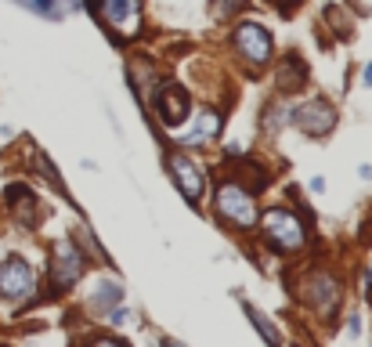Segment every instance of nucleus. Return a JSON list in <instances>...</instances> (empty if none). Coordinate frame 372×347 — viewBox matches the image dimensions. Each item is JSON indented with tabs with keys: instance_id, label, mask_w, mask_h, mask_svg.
I'll list each match as a JSON object with an SVG mask.
<instances>
[{
	"instance_id": "10",
	"label": "nucleus",
	"mask_w": 372,
	"mask_h": 347,
	"mask_svg": "<svg viewBox=\"0 0 372 347\" xmlns=\"http://www.w3.org/2000/svg\"><path fill=\"white\" fill-rule=\"evenodd\" d=\"M307 297H311V304L318 307V311H329L336 300H340V282L332 278V275H315L311 282H307Z\"/></svg>"
},
{
	"instance_id": "9",
	"label": "nucleus",
	"mask_w": 372,
	"mask_h": 347,
	"mask_svg": "<svg viewBox=\"0 0 372 347\" xmlns=\"http://www.w3.org/2000/svg\"><path fill=\"white\" fill-rule=\"evenodd\" d=\"M156 109H160V116L167 123H181L184 116H188V94H184L181 87H174V83H167L160 90V98H156Z\"/></svg>"
},
{
	"instance_id": "3",
	"label": "nucleus",
	"mask_w": 372,
	"mask_h": 347,
	"mask_svg": "<svg viewBox=\"0 0 372 347\" xmlns=\"http://www.w3.org/2000/svg\"><path fill=\"white\" fill-rule=\"evenodd\" d=\"M33 290H37V275H33V268H29L18 254L0 264V300L25 304L29 297H33Z\"/></svg>"
},
{
	"instance_id": "14",
	"label": "nucleus",
	"mask_w": 372,
	"mask_h": 347,
	"mask_svg": "<svg viewBox=\"0 0 372 347\" xmlns=\"http://www.w3.org/2000/svg\"><path fill=\"white\" fill-rule=\"evenodd\" d=\"M242 4H246V0H213V15L228 18V15H235V11H239Z\"/></svg>"
},
{
	"instance_id": "1",
	"label": "nucleus",
	"mask_w": 372,
	"mask_h": 347,
	"mask_svg": "<svg viewBox=\"0 0 372 347\" xmlns=\"http://www.w3.org/2000/svg\"><path fill=\"white\" fill-rule=\"evenodd\" d=\"M213 210L221 220H228V225L235 228H253L257 225V203H253V192L239 181H221L213 192Z\"/></svg>"
},
{
	"instance_id": "5",
	"label": "nucleus",
	"mask_w": 372,
	"mask_h": 347,
	"mask_svg": "<svg viewBox=\"0 0 372 347\" xmlns=\"http://www.w3.org/2000/svg\"><path fill=\"white\" fill-rule=\"evenodd\" d=\"M293 123H296L304 134L325 138V134L336 127V109H332L325 98H311V102H304V105L293 109Z\"/></svg>"
},
{
	"instance_id": "13",
	"label": "nucleus",
	"mask_w": 372,
	"mask_h": 347,
	"mask_svg": "<svg viewBox=\"0 0 372 347\" xmlns=\"http://www.w3.org/2000/svg\"><path fill=\"white\" fill-rule=\"evenodd\" d=\"M246 314H250V319H253V326L264 333V340H268V343H278V340H282V336H278V329H275V326L264 319V314H260L257 307H250V304H246Z\"/></svg>"
},
{
	"instance_id": "4",
	"label": "nucleus",
	"mask_w": 372,
	"mask_h": 347,
	"mask_svg": "<svg viewBox=\"0 0 372 347\" xmlns=\"http://www.w3.org/2000/svg\"><path fill=\"white\" fill-rule=\"evenodd\" d=\"M235 51L250 61L253 69H264L271 61V37L260 22H242L235 29Z\"/></svg>"
},
{
	"instance_id": "6",
	"label": "nucleus",
	"mask_w": 372,
	"mask_h": 347,
	"mask_svg": "<svg viewBox=\"0 0 372 347\" xmlns=\"http://www.w3.org/2000/svg\"><path fill=\"white\" fill-rule=\"evenodd\" d=\"M170 174L181 188V196L188 199V203H199L203 199V188H206V177H203V167L192 163V155H184V152H174L170 155Z\"/></svg>"
},
{
	"instance_id": "2",
	"label": "nucleus",
	"mask_w": 372,
	"mask_h": 347,
	"mask_svg": "<svg viewBox=\"0 0 372 347\" xmlns=\"http://www.w3.org/2000/svg\"><path fill=\"white\" fill-rule=\"evenodd\" d=\"M260 232H264L268 246L278 249V254H296V249H304V242H307L304 220L286 206H271L264 213V220H260Z\"/></svg>"
},
{
	"instance_id": "16",
	"label": "nucleus",
	"mask_w": 372,
	"mask_h": 347,
	"mask_svg": "<svg viewBox=\"0 0 372 347\" xmlns=\"http://www.w3.org/2000/svg\"><path fill=\"white\" fill-rule=\"evenodd\" d=\"M365 83L372 87V66H365Z\"/></svg>"
},
{
	"instance_id": "8",
	"label": "nucleus",
	"mask_w": 372,
	"mask_h": 347,
	"mask_svg": "<svg viewBox=\"0 0 372 347\" xmlns=\"http://www.w3.org/2000/svg\"><path fill=\"white\" fill-rule=\"evenodd\" d=\"M51 271H54V282H58V286H73V282L83 275V257H80V249H76L73 239H61V242L54 246V264H51Z\"/></svg>"
},
{
	"instance_id": "15",
	"label": "nucleus",
	"mask_w": 372,
	"mask_h": 347,
	"mask_svg": "<svg viewBox=\"0 0 372 347\" xmlns=\"http://www.w3.org/2000/svg\"><path fill=\"white\" fill-rule=\"evenodd\" d=\"M105 322H109V326H127V322H131V311L116 304V307L109 311V319H105Z\"/></svg>"
},
{
	"instance_id": "11",
	"label": "nucleus",
	"mask_w": 372,
	"mask_h": 347,
	"mask_svg": "<svg viewBox=\"0 0 372 347\" xmlns=\"http://www.w3.org/2000/svg\"><path fill=\"white\" fill-rule=\"evenodd\" d=\"M217 131H221V116L217 112H199V123H196V131L192 134H184V145H203L206 138H213Z\"/></svg>"
},
{
	"instance_id": "12",
	"label": "nucleus",
	"mask_w": 372,
	"mask_h": 347,
	"mask_svg": "<svg viewBox=\"0 0 372 347\" xmlns=\"http://www.w3.org/2000/svg\"><path fill=\"white\" fill-rule=\"evenodd\" d=\"M119 300H123V290L116 286V282H102L98 293H95V304H98V307H116Z\"/></svg>"
},
{
	"instance_id": "7",
	"label": "nucleus",
	"mask_w": 372,
	"mask_h": 347,
	"mask_svg": "<svg viewBox=\"0 0 372 347\" xmlns=\"http://www.w3.org/2000/svg\"><path fill=\"white\" fill-rule=\"evenodd\" d=\"M102 18L119 37L141 33V0H102Z\"/></svg>"
}]
</instances>
